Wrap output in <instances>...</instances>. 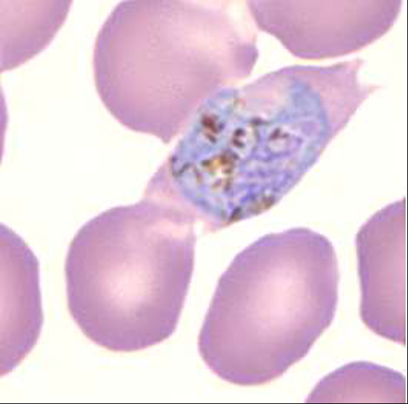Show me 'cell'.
I'll return each mask as SVG.
<instances>
[{
	"label": "cell",
	"mask_w": 408,
	"mask_h": 404,
	"mask_svg": "<svg viewBox=\"0 0 408 404\" xmlns=\"http://www.w3.org/2000/svg\"><path fill=\"white\" fill-rule=\"evenodd\" d=\"M252 51L223 7L122 1L96 39L95 85L122 125L169 143L208 101L249 73Z\"/></svg>",
	"instance_id": "6da1fadb"
},
{
	"label": "cell",
	"mask_w": 408,
	"mask_h": 404,
	"mask_svg": "<svg viewBox=\"0 0 408 404\" xmlns=\"http://www.w3.org/2000/svg\"><path fill=\"white\" fill-rule=\"evenodd\" d=\"M195 222L178 206L145 195L80 228L64 270L69 312L87 338L131 352L173 335L193 276Z\"/></svg>",
	"instance_id": "7a4b0ae2"
},
{
	"label": "cell",
	"mask_w": 408,
	"mask_h": 404,
	"mask_svg": "<svg viewBox=\"0 0 408 404\" xmlns=\"http://www.w3.org/2000/svg\"><path fill=\"white\" fill-rule=\"evenodd\" d=\"M338 280L335 252L322 235L298 228L259 238L218 280L198 336L201 357L231 384L275 380L333 322Z\"/></svg>",
	"instance_id": "3957f363"
},
{
	"label": "cell",
	"mask_w": 408,
	"mask_h": 404,
	"mask_svg": "<svg viewBox=\"0 0 408 404\" xmlns=\"http://www.w3.org/2000/svg\"><path fill=\"white\" fill-rule=\"evenodd\" d=\"M381 210L384 236L381 235L377 212L374 216L380 235H375L367 221L374 235L372 236L364 225L362 229L367 236L360 230L356 240L361 292L360 318L376 334L405 345L407 302L405 226L394 236L393 222L391 230L387 229L388 206Z\"/></svg>",
	"instance_id": "277c9868"
},
{
	"label": "cell",
	"mask_w": 408,
	"mask_h": 404,
	"mask_svg": "<svg viewBox=\"0 0 408 404\" xmlns=\"http://www.w3.org/2000/svg\"><path fill=\"white\" fill-rule=\"evenodd\" d=\"M406 402V380L398 371L370 362L348 363L323 377L305 403Z\"/></svg>",
	"instance_id": "5b68a950"
}]
</instances>
